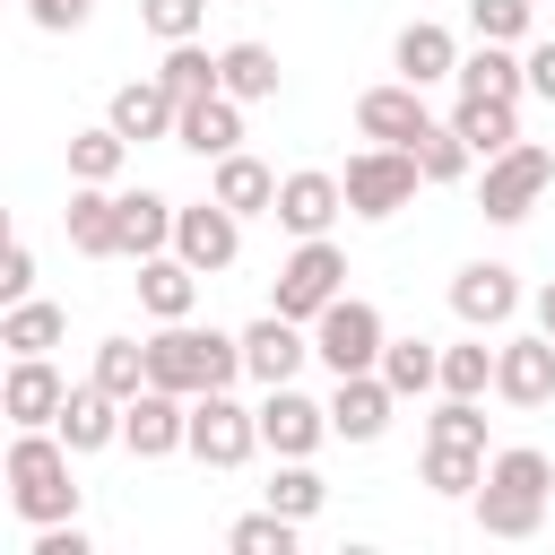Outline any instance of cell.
Instances as JSON below:
<instances>
[{
  "label": "cell",
  "mask_w": 555,
  "mask_h": 555,
  "mask_svg": "<svg viewBox=\"0 0 555 555\" xmlns=\"http://www.w3.org/2000/svg\"><path fill=\"white\" fill-rule=\"evenodd\" d=\"M234 373H243V330L165 321V330L147 338V382H156V390L199 399V390H234Z\"/></svg>",
  "instance_id": "cell-3"
},
{
  "label": "cell",
  "mask_w": 555,
  "mask_h": 555,
  "mask_svg": "<svg viewBox=\"0 0 555 555\" xmlns=\"http://www.w3.org/2000/svg\"><path fill=\"white\" fill-rule=\"evenodd\" d=\"M304 356H312V338H304V321H286V312H260V321L243 330V373H251L260 390L295 382V373H304Z\"/></svg>",
  "instance_id": "cell-16"
},
{
  "label": "cell",
  "mask_w": 555,
  "mask_h": 555,
  "mask_svg": "<svg viewBox=\"0 0 555 555\" xmlns=\"http://www.w3.org/2000/svg\"><path fill=\"white\" fill-rule=\"evenodd\" d=\"M382 382H390L399 399L442 390V347H434V338H390V347H382Z\"/></svg>",
  "instance_id": "cell-29"
},
{
  "label": "cell",
  "mask_w": 555,
  "mask_h": 555,
  "mask_svg": "<svg viewBox=\"0 0 555 555\" xmlns=\"http://www.w3.org/2000/svg\"><path fill=\"white\" fill-rule=\"evenodd\" d=\"M451 130L477 147V165H494L503 147H520V113L494 104V95H460V104H451Z\"/></svg>",
  "instance_id": "cell-27"
},
{
  "label": "cell",
  "mask_w": 555,
  "mask_h": 555,
  "mask_svg": "<svg viewBox=\"0 0 555 555\" xmlns=\"http://www.w3.org/2000/svg\"><path fill=\"white\" fill-rule=\"evenodd\" d=\"M69 442L52 434V425H17V442H9V460H0V477H9V512L17 520H78V477H69Z\"/></svg>",
  "instance_id": "cell-2"
},
{
  "label": "cell",
  "mask_w": 555,
  "mask_h": 555,
  "mask_svg": "<svg viewBox=\"0 0 555 555\" xmlns=\"http://www.w3.org/2000/svg\"><path fill=\"white\" fill-rule=\"evenodd\" d=\"M95 382H104L113 399H139V390H147V338H104V347H95Z\"/></svg>",
  "instance_id": "cell-37"
},
{
  "label": "cell",
  "mask_w": 555,
  "mask_h": 555,
  "mask_svg": "<svg viewBox=\"0 0 555 555\" xmlns=\"http://www.w3.org/2000/svg\"><path fill=\"white\" fill-rule=\"evenodd\" d=\"M529 17H538V0H468L477 43H529Z\"/></svg>",
  "instance_id": "cell-40"
},
{
  "label": "cell",
  "mask_w": 555,
  "mask_h": 555,
  "mask_svg": "<svg viewBox=\"0 0 555 555\" xmlns=\"http://www.w3.org/2000/svg\"><path fill=\"white\" fill-rule=\"evenodd\" d=\"M295 529H304V520H286V512L260 503V512H243V520L225 529V546H234V555H295Z\"/></svg>",
  "instance_id": "cell-39"
},
{
  "label": "cell",
  "mask_w": 555,
  "mask_h": 555,
  "mask_svg": "<svg viewBox=\"0 0 555 555\" xmlns=\"http://www.w3.org/2000/svg\"><path fill=\"white\" fill-rule=\"evenodd\" d=\"M390 61H399V78H416V87H434V78H451V69H460V43H451V26H434V17H416V26H399V43H390Z\"/></svg>",
  "instance_id": "cell-26"
},
{
  "label": "cell",
  "mask_w": 555,
  "mask_h": 555,
  "mask_svg": "<svg viewBox=\"0 0 555 555\" xmlns=\"http://www.w3.org/2000/svg\"><path fill=\"white\" fill-rule=\"evenodd\" d=\"M425 121H434V113H425V87H416V78H390V87H364V95H356V130L382 139V147H416Z\"/></svg>",
  "instance_id": "cell-15"
},
{
  "label": "cell",
  "mask_w": 555,
  "mask_h": 555,
  "mask_svg": "<svg viewBox=\"0 0 555 555\" xmlns=\"http://www.w3.org/2000/svg\"><path fill=\"white\" fill-rule=\"evenodd\" d=\"M217 69H225V95H243V104H269L278 95V52L269 43H225Z\"/></svg>",
  "instance_id": "cell-32"
},
{
  "label": "cell",
  "mask_w": 555,
  "mask_h": 555,
  "mask_svg": "<svg viewBox=\"0 0 555 555\" xmlns=\"http://www.w3.org/2000/svg\"><path fill=\"white\" fill-rule=\"evenodd\" d=\"M208 191H217L234 217H278V173H269L260 156H243V147L217 156V182H208Z\"/></svg>",
  "instance_id": "cell-28"
},
{
  "label": "cell",
  "mask_w": 555,
  "mask_h": 555,
  "mask_svg": "<svg viewBox=\"0 0 555 555\" xmlns=\"http://www.w3.org/2000/svg\"><path fill=\"white\" fill-rule=\"evenodd\" d=\"M173 147H191V156H234L243 147V95H199V104H182V121H173Z\"/></svg>",
  "instance_id": "cell-22"
},
{
  "label": "cell",
  "mask_w": 555,
  "mask_h": 555,
  "mask_svg": "<svg viewBox=\"0 0 555 555\" xmlns=\"http://www.w3.org/2000/svg\"><path fill=\"white\" fill-rule=\"evenodd\" d=\"M451 87H460V95H494V104H520V95H529V61H520L512 43H477V52H460Z\"/></svg>",
  "instance_id": "cell-23"
},
{
  "label": "cell",
  "mask_w": 555,
  "mask_h": 555,
  "mask_svg": "<svg viewBox=\"0 0 555 555\" xmlns=\"http://www.w3.org/2000/svg\"><path fill=\"white\" fill-rule=\"evenodd\" d=\"M104 121H113L130 147H139V139H173V121H182V95H173L165 78H130V87H113Z\"/></svg>",
  "instance_id": "cell-19"
},
{
  "label": "cell",
  "mask_w": 555,
  "mask_h": 555,
  "mask_svg": "<svg viewBox=\"0 0 555 555\" xmlns=\"http://www.w3.org/2000/svg\"><path fill=\"white\" fill-rule=\"evenodd\" d=\"M87 9H95V0H26V17H35L43 35H69V26H87Z\"/></svg>",
  "instance_id": "cell-44"
},
{
  "label": "cell",
  "mask_w": 555,
  "mask_h": 555,
  "mask_svg": "<svg viewBox=\"0 0 555 555\" xmlns=\"http://www.w3.org/2000/svg\"><path fill=\"white\" fill-rule=\"evenodd\" d=\"M251 451H260V408H243L234 390H199V399H191V460L243 468Z\"/></svg>",
  "instance_id": "cell-8"
},
{
  "label": "cell",
  "mask_w": 555,
  "mask_h": 555,
  "mask_svg": "<svg viewBox=\"0 0 555 555\" xmlns=\"http://www.w3.org/2000/svg\"><path fill=\"white\" fill-rule=\"evenodd\" d=\"M382 347H390V330H382V312H373L364 295H338V304L312 321V356H321L330 373H373Z\"/></svg>",
  "instance_id": "cell-7"
},
{
  "label": "cell",
  "mask_w": 555,
  "mask_h": 555,
  "mask_svg": "<svg viewBox=\"0 0 555 555\" xmlns=\"http://www.w3.org/2000/svg\"><path fill=\"white\" fill-rule=\"evenodd\" d=\"M173 199L165 191H121V260H156V251H173Z\"/></svg>",
  "instance_id": "cell-25"
},
{
  "label": "cell",
  "mask_w": 555,
  "mask_h": 555,
  "mask_svg": "<svg viewBox=\"0 0 555 555\" xmlns=\"http://www.w3.org/2000/svg\"><path fill=\"white\" fill-rule=\"evenodd\" d=\"M390 408H399V390L382 382V364H373V373H338V390H330V434H338V442H382V434H390Z\"/></svg>",
  "instance_id": "cell-13"
},
{
  "label": "cell",
  "mask_w": 555,
  "mask_h": 555,
  "mask_svg": "<svg viewBox=\"0 0 555 555\" xmlns=\"http://www.w3.org/2000/svg\"><path fill=\"white\" fill-rule=\"evenodd\" d=\"M529 312H538V330H546V338H555V278H546V286H538V295H529Z\"/></svg>",
  "instance_id": "cell-46"
},
{
  "label": "cell",
  "mask_w": 555,
  "mask_h": 555,
  "mask_svg": "<svg viewBox=\"0 0 555 555\" xmlns=\"http://www.w3.org/2000/svg\"><path fill=\"white\" fill-rule=\"evenodd\" d=\"M61 330H69V321H61V304H35V295L0 312V347H9V356H52V347H61Z\"/></svg>",
  "instance_id": "cell-30"
},
{
  "label": "cell",
  "mask_w": 555,
  "mask_h": 555,
  "mask_svg": "<svg viewBox=\"0 0 555 555\" xmlns=\"http://www.w3.org/2000/svg\"><path fill=\"white\" fill-rule=\"evenodd\" d=\"M468 503H477V529L486 538H538L546 529V503H555V460L538 442H503L486 460V486Z\"/></svg>",
  "instance_id": "cell-1"
},
{
  "label": "cell",
  "mask_w": 555,
  "mask_h": 555,
  "mask_svg": "<svg viewBox=\"0 0 555 555\" xmlns=\"http://www.w3.org/2000/svg\"><path fill=\"white\" fill-rule=\"evenodd\" d=\"M338 208H347V182L338 173H321V165H304V173H286L278 182V225L304 243V234H330L338 225Z\"/></svg>",
  "instance_id": "cell-18"
},
{
  "label": "cell",
  "mask_w": 555,
  "mask_h": 555,
  "mask_svg": "<svg viewBox=\"0 0 555 555\" xmlns=\"http://www.w3.org/2000/svg\"><path fill=\"white\" fill-rule=\"evenodd\" d=\"M26 295H35V251L9 243V260H0V304H26Z\"/></svg>",
  "instance_id": "cell-43"
},
{
  "label": "cell",
  "mask_w": 555,
  "mask_h": 555,
  "mask_svg": "<svg viewBox=\"0 0 555 555\" xmlns=\"http://www.w3.org/2000/svg\"><path fill=\"white\" fill-rule=\"evenodd\" d=\"M494 399H503V408H546V399H555V338H546V330L494 347Z\"/></svg>",
  "instance_id": "cell-11"
},
{
  "label": "cell",
  "mask_w": 555,
  "mask_h": 555,
  "mask_svg": "<svg viewBox=\"0 0 555 555\" xmlns=\"http://www.w3.org/2000/svg\"><path fill=\"white\" fill-rule=\"evenodd\" d=\"M520 61H529V95H546V104H555V35H546V43H529Z\"/></svg>",
  "instance_id": "cell-45"
},
{
  "label": "cell",
  "mask_w": 555,
  "mask_h": 555,
  "mask_svg": "<svg viewBox=\"0 0 555 555\" xmlns=\"http://www.w3.org/2000/svg\"><path fill=\"white\" fill-rule=\"evenodd\" d=\"M442 390H451V399H486V390H494V347H486V338L442 347Z\"/></svg>",
  "instance_id": "cell-38"
},
{
  "label": "cell",
  "mask_w": 555,
  "mask_h": 555,
  "mask_svg": "<svg viewBox=\"0 0 555 555\" xmlns=\"http://www.w3.org/2000/svg\"><path fill=\"white\" fill-rule=\"evenodd\" d=\"M199 17H208V0H139V26H147V35H165V43H191V35H199Z\"/></svg>",
  "instance_id": "cell-42"
},
{
  "label": "cell",
  "mask_w": 555,
  "mask_h": 555,
  "mask_svg": "<svg viewBox=\"0 0 555 555\" xmlns=\"http://www.w3.org/2000/svg\"><path fill=\"white\" fill-rule=\"evenodd\" d=\"M451 312H460L468 330H503V321L520 312V269H512V260H468V269L451 278Z\"/></svg>",
  "instance_id": "cell-12"
},
{
  "label": "cell",
  "mask_w": 555,
  "mask_h": 555,
  "mask_svg": "<svg viewBox=\"0 0 555 555\" xmlns=\"http://www.w3.org/2000/svg\"><path fill=\"white\" fill-rule=\"evenodd\" d=\"M260 503H269V512H286V520H312V512L330 503V486H321L304 460H278V477L260 486Z\"/></svg>",
  "instance_id": "cell-35"
},
{
  "label": "cell",
  "mask_w": 555,
  "mask_h": 555,
  "mask_svg": "<svg viewBox=\"0 0 555 555\" xmlns=\"http://www.w3.org/2000/svg\"><path fill=\"white\" fill-rule=\"evenodd\" d=\"M425 486L451 494V503H468V494L486 486V451H468V442H425Z\"/></svg>",
  "instance_id": "cell-33"
},
{
  "label": "cell",
  "mask_w": 555,
  "mask_h": 555,
  "mask_svg": "<svg viewBox=\"0 0 555 555\" xmlns=\"http://www.w3.org/2000/svg\"><path fill=\"white\" fill-rule=\"evenodd\" d=\"M156 78H165L182 104H199V95H217V87H225V69H217V52H199V35H191V43H165Z\"/></svg>",
  "instance_id": "cell-31"
},
{
  "label": "cell",
  "mask_w": 555,
  "mask_h": 555,
  "mask_svg": "<svg viewBox=\"0 0 555 555\" xmlns=\"http://www.w3.org/2000/svg\"><path fill=\"white\" fill-rule=\"evenodd\" d=\"M69 399V382L52 373V356H9V382H0V416L9 425H52Z\"/></svg>",
  "instance_id": "cell-21"
},
{
  "label": "cell",
  "mask_w": 555,
  "mask_h": 555,
  "mask_svg": "<svg viewBox=\"0 0 555 555\" xmlns=\"http://www.w3.org/2000/svg\"><path fill=\"white\" fill-rule=\"evenodd\" d=\"M173 251H182L199 278H217V269H234V251H243V217L208 191V199H191V208L173 217Z\"/></svg>",
  "instance_id": "cell-9"
},
{
  "label": "cell",
  "mask_w": 555,
  "mask_h": 555,
  "mask_svg": "<svg viewBox=\"0 0 555 555\" xmlns=\"http://www.w3.org/2000/svg\"><path fill=\"white\" fill-rule=\"evenodd\" d=\"M321 434H330V408H321V399H304L295 382H278V390L260 399V442H269L278 460H312V451H321Z\"/></svg>",
  "instance_id": "cell-14"
},
{
  "label": "cell",
  "mask_w": 555,
  "mask_h": 555,
  "mask_svg": "<svg viewBox=\"0 0 555 555\" xmlns=\"http://www.w3.org/2000/svg\"><path fill=\"white\" fill-rule=\"evenodd\" d=\"M121 442L139 451V460H165V451H191V399L182 390H139L130 408H121Z\"/></svg>",
  "instance_id": "cell-10"
},
{
  "label": "cell",
  "mask_w": 555,
  "mask_h": 555,
  "mask_svg": "<svg viewBox=\"0 0 555 555\" xmlns=\"http://www.w3.org/2000/svg\"><path fill=\"white\" fill-rule=\"evenodd\" d=\"M416 165H425V182H460V173L477 165V147H468L451 121H425V130H416Z\"/></svg>",
  "instance_id": "cell-36"
},
{
  "label": "cell",
  "mask_w": 555,
  "mask_h": 555,
  "mask_svg": "<svg viewBox=\"0 0 555 555\" xmlns=\"http://www.w3.org/2000/svg\"><path fill=\"white\" fill-rule=\"evenodd\" d=\"M130 156V139L104 121V130H69V182H113Z\"/></svg>",
  "instance_id": "cell-34"
},
{
  "label": "cell",
  "mask_w": 555,
  "mask_h": 555,
  "mask_svg": "<svg viewBox=\"0 0 555 555\" xmlns=\"http://www.w3.org/2000/svg\"><path fill=\"white\" fill-rule=\"evenodd\" d=\"M425 442H468V451H486V416H477V399H451V390H442V408L425 416Z\"/></svg>",
  "instance_id": "cell-41"
},
{
  "label": "cell",
  "mask_w": 555,
  "mask_h": 555,
  "mask_svg": "<svg viewBox=\"0 0 555 555\" xmlns=\"http://www.w3.org/2000/svg\"><path fill=\"white\" fill-rule=\"evenodd\" d=\"M121 408H130V399H113V390H104V382L87 373V382H69V399H61V416H52V434H61V442H69L78 460H87V451H104V442H121Z\"/></svg>",
  "instance_id": "cell-17"
},
{
  "label": "cell",
  "mask_w": 555,
  "mask_h": 555,
  "mask_svg": "<svg viewBox=\"0 0 555 555\" xmlns=\"http://www.w3.org/2000/svg\"><path fill=\"white\" fill-rule=\"evenodd\" d=\"M347 208L356 217H399L408 199H416V182H425V165H416V147H364V156H347Z\"/></svg>",
  "instance_id": "cell-5"
},
{
  "label": "cell",
  "mask_w": 555,
  "mask_h": 555,
  "mask_svg": "<svg viewBox=\"0 0 555 555\" xmlns=\"http://www.w3.org/2000/svg\"><path fill=\"white\" fill-rule=\"evenodd\" d=\"M61 225H69V251L113 260V251H121V191H104V182H69Z\"/></svg>",
  "instance_id": "cell-20"
},
{
  "label": "cell",
  "mask_w": 555,
  "mask_h": 555,
  "mask_svg": "<svg viewBox=\"0 0 555 555\" xmlns=\"http://www.w3.org/2000/svg\"><path fill=\"white\" fill-rule=\"evenodd\" d=\"M555 191V156L538 147V139H520V147H503L494 165H486V182H477V208L494 217V225H520L538 199Z\"/></svg>",
  "instance_id": "cell-6"
},
{
  "label": "cell",
  "mask_w": 555,
  "mask_h": 555,
  "mask_svg": "<svg viewBox=\"0 0 555 555\" xmlns=\"http://www.w3.org/2000/svg\"><path fill=\"white\" fill-rule=\"evenodd\" d=\"M191 304H199V269H191L182 251L139 260V312H147V321H191Z\"/></svg>",
  "instance_id": "cell-24"
},
{
  "label": "cell",
  "mask_w": 555,
  "mask_h": 555,
  "mask_svg": "<svg viewBox=\"0 0 555 555\" xmlns=\"http://www.w3.org/2000/svg\"><path fill=\"white\" fill-rule=\"evenodd\" d=\"M338 295H347V251H338L330 234H304V243L278 260V295H269V312H286V321H321Z\"/></svg>",
  "instance_id": "cell-4"
}]
</instances>
